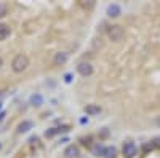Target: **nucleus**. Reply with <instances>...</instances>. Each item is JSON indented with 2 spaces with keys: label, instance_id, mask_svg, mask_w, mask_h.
<instances>
[{
  "label": "nucleus",
  "instance_id": "obj_16",
  "mask_svg": "<svg viewBox=\"0 0 160 158\" xmlns=\"http://www.w3.org/2000/svg\"><path fill=\"white\" fill-rule=\"evenodd\" d=\"M64 82H66V83H71V82H72V75H71V74H66V75H64Z\"/></svg>",
  "mask_w": 160,
  "mask_h": 158
},
{
  "label": "nucleus",
  "instance_id": "obj_5",
  "mask_svg": "<svg viewBox=\"0 0 160 158\" xmlns=\"http://www.w3.org/2000/svg\"><path fill=\"white\" fill-rule=\"evenodd\" d=\"M120 13H122V8H120L117 3H112L108 7V16L109 18H118Z\"/></svg>",
  "mask_w": 160,
  "mask_h": 158
},
{
  "label": "nucleus",
  "instance_id": "obj_9",
  "mask_svg": "<svg viewBox=\"0 0 160 158\" xmlns=\"http://www.w3.org/2000/svg\"><path fill=\"white\" fill-rule=\"evenodd\" d=\"M32 126H34V123H32V122H29V120H26V122H22V123L19 125L18 131H19V133H28L29 129H32Z\"/></svg>",
  "mask_w": 160,
  "mask_h": 158
},
{
  "label": "nucleus",
  "instance_id": "obj_8",
  "mask_svg": "<svg viewBox=\"0 0 160 158\" xmlns=\"http://www.w3.org/2000/svg\"><path fill=\"white\" fill-rule=\"evenodd\" d=\"M64 155L68 156V158H77L78 156V149L75 146H69L68 149L64 150Z\"/></svg>",
  "mask_w": 160,
  "mask_h": 158
},
{
  "label": "nucleus",
  "instance_id": "obj_15",
  "mask_svg": "<svg viewBox=\"0 0 160 158\" xmlns=\"http://www.w3.org/2000/svg\"><path fill=\"white\" fill-rule=\"evenodd\" d=\"M7 10H8V8H7L5 3H0V18H3V16L7 15Z\"/></svg>",
  "mask_w": 160,
  "mask_h": 158
},
{
  "label": "nucleus",
  "instance_id": "obj_1",
  "mask_svg": "<svg viewBox=\"0 0 160 158\" xmlns=\"http://www.w3.org/2000/svg\"><path fill=\"white\" fill-rule=\"evenodd\" d=\"M28 65H29V59H28V56L18 55L15 59H13V62H11V69L15 70L16 74H21V72H24L26 69H28Z\"/></svg>",
  "mask_w": 160,
  "mask_h": 158
},
{
  "label": "nucleus",
  "instance_id": "obj_3",
  "mask_svg": "<svg viewBox=\"0 0 160 158\" xmlns=\"http://www.w3.org/2000/svg\"><path fill=\"white\" fill-rule=\"evenodd\" d=\"M77 70H78V74L82 75V77H90L93 74V65L90 62H85V61L83 62H78Z\"/></svg>",
  "mask_w": 160,
  "mask_h": 158
},
{
  "label": "nucleus",
  "instance_id": "obj_13",
  "mask_svg": "<svg viewBox=\"0 0 160 158\" xmlns=\"http://www.w3.org/2000/svg\"><path fill=\"white\" fill-rule=\"evenodd\" d=\"M104 149H106V147H102V146H96L95 149H93V153H95L96 156H99V155L104 153Z\"/></svg>",
  "mask_w": 160,
  "mask_h": 158
},
{
  "label": "nucleus",
  "instance_id": "obj_17",
  "mask_svg": "<svg viewBox=\"0 0 160 158\" xmlns=\"http://www.w3.org/2000/svg\"><path fill=\"white\" fill-rule=\"evenodd\" d=\"M155 125H157V126H158V128H160V115H158V117H157V118H155Z\"/></svg>",
  "mask_w": 160,
  "mask_h": 158
},
{
  "label": "nucleus",
  "instance_id": "obj_20",
  "mask_svg": "<svg viewBox=\"0 0 160 158\" xmlns=\"http://www.w3.org/2000/svg\"><path fill=\"white\" fill-rule=\"evenodd\" d=\"M0 65H2V58H0Z\"/></svg>",
  "mask_w": 160,
  "mask_h": 158
},
{
  "label": "nucleus",
  "instance_id": "obj_19",
  "mask_svg": "<svg viewBox=\"0 0 160 158\" xmlns=\"http://www.w3.org/2000/svg\"><path fill=\"white\" fill-rule=\"evenodd\" d=\"M5 117V113H0V120H2V118Z\"/></svg>",
  "mask_w": 160,
  "mask_h": 158
},
{
  "label": "nucleus",
  "instance_id": "obj_10",
  "mask_svg": "<svg viewBox=\"0 0 160 158\" xmlns=\"http://www.w3.org/2000/svg\"><path fill=\"white\" fill-rule=\"evenodd\" d=\"M10 35V27L7 24H0V40H5Z\"/></svg>",
  "mask_w": 160,
  "mask_h": 158
},
{
  "label": "nucleus",
  "instance_id": "obj_12",
  "mask_svg": "<svg viewBox=\"0 0 160 158\" xmlns=\"http://www.w3.org/2000/svg\"><path fill=\"white\" fill-rule=\"evenodd\" d=\"M115 153H117L115 147H106V149H104L102 156H104V158H114V156H115Z\"/></svg>",
  "mask_w": 160,
  "mask_h": 158
},
{
  "label": "nucleus",
  "instance_id": "obj_2",
  "mask_svg": "<svg viewBox=\"0 0 160 158\" xmlns=\"http://www.w3.org/2000/svg\"><path fill=\"white\" fill-rule=\"evenodd\" d=\"M108 35H109V38H111V40H114V42H118L120 38L123 37V29L120 27V26H112V27L108 31Z\"/></svg>",
  "mask_w": 160,
  "mask_h": 158
},
{
  "label": "nucleus",
  "instance_id": "obj_14",
  "mask_svg": "<svg viewBox=\"0 0 160 158\" xmlns=\"http://www.w3.org/2000/svg\"><path fill=\"white\" fill-rule=\"evenodd\" d=\"M56 133H59V128H51L50 131H47V133H45V136L47 137H51V136H55Z\"/></svg>",
  "mask_w": 160,
  "mask_h": 158
},
{
  "label": "nucleus",
  "instance_id": "obj_6",
  "mask_svg": "<svg viewBox=\"0 0 160 158\" xmlns=\"http://www.w3.org/2000/svg\"><path fill=\"white\" fill-rule=\"evenodd\" d=\"M68 59H69L68 53H64V51L56 53V56H55V65H62V64L68 62Z\"/></svg>",
  "mask_w": 160,
  "mask_h": 158
},
{
  "label": "nucleus",
  "instance_id": "obj_4",
  "mask_svg": "<svg viewBox=\"0 0 160 158\" xmlns=\"http://www.w3.org/2000/svg\"><path fill=\"white\" fill-rule=\"evenodd\" d=\"M136 153H138V149H136V146L133 142H127L123 146V156L125 158H133Z\"/></svg>",
  "mask_w": 160,
  "mask_h": 158
},
{
  "label": "nucleus",
  "instance_id": "obj_18",
  "mask_svg": "<svg viewBox=\"0 0 160 158\" xmlns=\"http://www.w3.org/2000/svg\"><path fill=\"white\" fill-rule=\"evenodd\" d=\"M154 142H155V146H157V147H160V139H155Z\"/></svg>",
  "mask_w": 160,
  "mask_h": 158
},
{
  "label": "nucleus",
  "instance_id": "obj_21",
  "mask_svg": "<svg viewBox=\"0 0 160 158\" xmlns=\"http://www.w3.org/2000/svg\"><path fill=\"white\" fill-rule=\"evenodd\" d=\"M0 147H2V144H0Z\"/></svg>",
  "mask_w": 160,
  "mask_h": 158
},
{
  "label": "nucleus",
  "instance_id": "obj_7",
  "mask_svg": "<svg viewBox=\"0 0 160 158\" xmlns=\"http://www.w3.org/2000/svg\"><path fill=\"white\" fill-rule=\"evenodd\" d=\"M83 110H85L87 115H98L101 112V107H99V105H95V104H90V105H87Z\"/></svg>",
  "mask_w": 160,
  "mask_h": 158
},
{
  "label": "nucleus",
  "instance_id": "obj_11",
  "mask_svg": "<svg viewBox=\"0 0 160 158\" xmlns=\"http://www.w3.org/2000/svg\"><path fill=\"white\" fill-rule=\"evenodd\" d=\"M31 104L32 105H37V107H38V105H42L43 104V98H42V94H32L31 96Z\"/></svg>",
  "mask_w": 160,
  "mask_h": 158
}]
</instances>
